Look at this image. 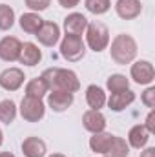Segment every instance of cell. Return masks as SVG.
<instances>
[{"label":"cell","mask_w":155,"mask_h":157,"mask_svg":"<svg viewBox=\"0 0 155 157\" xmlns=\"http://www.w3.org/2000/svg\"><path fill=\"white\" fill-rule=\"evenodd\" d=\"M49 90H62L68 93H75L80 90V80L73 70L66 68H47L40 75Z\"/></svg>","instance_id":"obj_1"},{"label":"cell","mask_w":155,"mask_h":157,"mask_svg":"<svg viewBox=\"0 0 155 157\" xmlns=\"http://www.w3.org/2000/svg\"><path fill=\"white\" fill-rule=\"evenodd\" d=\"M137 51H139L137 40L133 39L131 35H128V33L115 35V39L112 40V46H110L112 60L115 64H120V66L131 64L135 60V57H137Z\"/></svg>","instance_id":"obj_2"},{"label":"cell","mask_w":155,"mask_h":157,"mask_svg":"<svg viewBox=\"0 0 155 157\" xmlns=\"http://www.w3.org/2000/svg\"><path fill=\"white\" fill-rule=\"evenodd\" d=\"M86 46L95 51V53H100L104 49H108L110 46V29L106 24L95 20V22H88V28H86Z\"/></svg>","instance_id":"obj_3"},{"label":"cell","mask_w":155,"mask_h":157,"mask_svg":"<svg viewBox=\"0 0 155 157\" xmlns=\"http://www.w3.org/2000/svg\"><path fill=\"white\" fill-rule=\"evenodd\" d=\"M60 55L68 62H78L86 55V42L80 35H70L66 33L60 40Z\"/></svg>","instance_id":"obj_4"},{"label":"cell","mask_w":155,"mask_h":157,"mask_svg":"<svg viewBox=\"0 0 155 157\" xmlns=\"http://www.w3.org/2000/svg\"><path fill=\"white\" fill-rule=\"evenodd\" d=\"M20 115L24 121L28 122H39L44 119L46 115V104L42 99H37V97H28L24 95L22 101H20Z\"/></svg>","instance_id":"obj_5"},{"label":"cell","mask_w":155,"mask_h":157,"mask_svg":"<svg viewBox=\"0 0 155 157\" xmlns=\"http://www.w3.org/2000/svg\"><path fill=\"white\" fill-rule=\"evenodd\" d=\"M130 77L133 78L137 84L148 86L155 80V68L150 60H137L130 68Z\"/></svg>","instance_id":"obj_6"},{"label":"cell","mask_w":155,"mask_h":157,"mask_svg":"<svg viewBox=\"0 0 155 157\" xmlns=\"http://www.w3.org/2000/svg\"><path fill=\"white\" fill-rule=\"evenodd\" d=\"M26 75L20 68H7L0 73V88L6 91H17L22 88Z\"/></svg>","instance_id":"obj_7"},{"label":"cell","mask_w":155,"mask_h":157,"mask_svg":"<svg viewBox=\"0 0 155 157\" xmlns=\"http://www.w3.org/2000/svg\"><path fill=\"white\" fill-rule=\"evenodd\" d=\"M35 37H37V40H39L42 46L53 48L60 40V26L55 24V22H46L44 20L42 26H40V29L35 33Z\"/></svg>","instance_id":"obj_8"},{"label":"cell","mask_w":155,"mask_h":157,"mask_svg":"<svg viewBox=\"0 0 155 157\" xmlns=\"http://www.w3.org/2000/svg\"><path fill=\"white\" fill-rule=\"evenodd\" d=\"M73 101H75L73 93H68L62 90H49V93H47V106L57 113L66 112L73 104Z\"/></svg>","instance_id":"obj_9"},{"label":"cell","mask_w":155,"mask_h":157,"mask_svg":"<svg viewBox=\"0 0 155 157\" xmlns=\"http://www.w3.org/2000/svg\"><path fill=\"white\" fill-rule=\"evenodd\" d=\"M22 42L17 37H4L0 40V59L4 62H17L20 57Z\"/></svg>","instance_id":"obj_10"},{"label":"cell","mask_w":155,"mask_h":157,"mask_svg":"<svg viewBox=\"0 0 155 157\" xmlns=\"http://www.w3.org/2000/svg\"><path fill=\"white\" fill-rule=\"evenodd\" d=\"M115 11L122 20H133L141 15L142 11V2L141 0H117Z\"/></svg>","instance_id":"obj_11"},{"label":"cell","mask_w":155,"mask_h":157,"mask_svg":"<svg viewBox=\"0 0 155 157\" xmlns=\"http://www.w3.org/2000/svg\"><path fill=\"white\" fill-rule=\"evenodd\" d=\"M82 124L89 133H99L106 130V117L100 110H88L82 115Z\"/></svg>","instance_id":"obj_12"},{"label":"cell","mask_w":155,"mask_h":157,"mask_svg":"<svg viewBox=\"0 0 155 157\" xmlns=\"http://www.w3.org/2000/svg\"><path fill=\"white\" fill-rule=\"evenodd\" d=\"M133 102H135V91H131L130 88L122 90V91H117V93H112L110 99L106 101V104L113 112H122V110H126Z\"/></svg>","instance_id":"obj_13"},{"label":"cell","mask_w":155,"mask_h":157,"mask_svg":"<svg viewBox=\"0 0 155 157\" xmlns=\"http://www.w3.org/2000/svg\"><path fill=\"white\" fill-rule=\"evenodd\" d=\"M86 28H88V18L82 13H70L64 18V31L70 35H80L82 37Z\"/></svg>","instance_id":"obj_14"},{"label":"cell","mask_w":155,"mask_h":157,"mask_svg":"<svg viewBox=\"0 0 155 157\" xmlns=\"http://www.w3.org/2000/svg\"><path fill=\"white\" fill-rule=\"evenodd\" d=\"M40 60H42V51L39 49V46L35 42H24L22 49H20L18 62L24 66H37Z\"/></svg>","instance_id":"obj_15"},{"label":"cell","mask_w":155,"mask_h":157,"mask_svg":"<svg viewBox=\"0 0 155 157\" xmlns=\"http://www.w3.org/2000/svg\"><path fill=\"white\" fill-rule=\"evenodd\" d=\"M22 154L24 157H46L47 146L40 137H26L22 141Z\"/></svg>","instance_id":"obj_16"},{"label":"cell","mask_w":155,"mask_h":157,"mask_svg":"<svg viewBox=\"0 0 155 157\" xmlns=\"http://www.w3.org/2000/svg\"><path fill=\"white\" fill-rule=\"evenodd\" d=\"M150 141V133L142 124H135L128 132V144L135 150H142Z\"/></svg>","instance_id":"obj_17"},{"label":"cell","mask_w":155,"mask_h":157,"mask_svg":"<svg viewBox=\"0 0 155 157\" xmlns=\"http://www.w3.org/2000/svg\"><path fill=\"white\" fill-rule=\"evenodd\" d=\"M106 101H108L106 99V91L100 86L91 84V86L86 88V102H88L89 110H100V108H104Z\"/></svg>","instance_id":"obj_18"},{"label":"cell","mask_w":155,"mask_h":157,"mask_svg":"<svg viewBox=\"0 0 155 157\" xmlns=\"http://www.w3.org/2000/svg\"><path fill=\"white\" fill-rule=\"evenodd\" d=\"M112 141H113V135H112V133L99 132V133H93V135L89 137V148H91V152H95V154L106 155V152H108Z\"/></svg>","instance_id":"obj_19"},{"label":"cell","mask_w":155,"mask_h":157,"mask_svg":"<svg viewBox=\"0 0 155 157\" xmlns=\"http://www.w3.org/2000/svg\"><path fill=\"white\" fill-rule=\"evenodd\" d=\"M42 22H44V18L40 17L39 13H33V11L24 13V15H20V18H18V24H20L22 31H26V33H29V35H35V33L39 31L40 26H42Z\"/></svg>","instance_id":"obj_20"},{"label":"cell","mask_w":155,"mask_h":157,"mask_svg":"<svg viewBox=\"0 0 155 157\" xmlns=\"http://www.w3.org/2000/svg\"><path fill=\"white\" fill-rule=\"evenodd\" d=\"M47 93H49V88H47V84L44 82V78H42V77L31 78V80L26 84V95H28V97L44 99Z\"/></svg>","instance_id":"obj_21"},{"label":"cell","mask_w":155,"mask_h":157,"mask_svg":"<svg viewBox=\"0 0 155 157\" xmlns=\"http://www.w3.org/2000/svg\"><path fill=\"white\" fill-rule=\"evenodd\" d=\"M130 155V144L126 143V139L113 135V141L106 152V157H128Z\"/></svg>","instance_id":"obj_22"},{"label":"cell","mask_w":155,"mask_h":157,"mask_svg":"<svg viewBox=\"0 0 155 157\" xmlns=\"http://www.w3.org/2000/svg\"><path fill=\"white\" fill-rule=\"evenodd\" d=\"M17 104H15V101H11V99H4V101H0V122H4V124H11L15 119H17Z\"/></svg>","instance_id":"obj_23"},{"label":"cell","mask_w":155,"mask_h":157,"mask_svg":"<svg viewBox=\"0 0 155 157\" xmlns=\"http://www.w3.org/2000/svg\"><path fill=\"white\" fill-rule=\"evenodd\" d=\"M106 88L112 91V93H117V91H122V90H128L130 88V78L122 73H112L108 80H106Z\"/></svg>","instance_id":"obj_24"},{"label":"cell","mask_w":155,"mask_h":157,"mask_svg":"<svg viewBox=\"0 0 155 157\" xmlns=\"http://www.w3.org/2000/svg\"><path fill=\"white\" fill-rule=\"evenodd\" d=\"M15 24V9L7 4H0V31L11 29Z\"/></svg>","instance_id":"obj_25"},{"label":"cell","mask_w":155,"mask_h":157,"mask_svg":"<svg viewBox=\"0 0 155 157\" xmlns=\"http://www.w3.org/2000/svg\"><path fill=\"white\" fill-rule=\"evenodd\" d=\"M84 6L93 15H104L112 7V0H84Z\"/></svg>","instance_id":"obj_26"},{"label":"cell","mask_w":155,"mask_h":157,"mask_svg":"<svg viewBox=\"0 0 155 157\" xmlns=\"http://www.w3.org/2000/svg\"><path fill=\"white\" fill-rule=\"evenodd\" d=\"M26 6L33 11V13H40V11H46L51 4V0H24Z\"/></svg>","instance_id":"obj_27"},{"label":"cell","mask_w":155,"mask_h":157,"mask_svg":"<svg viewBox=\"0 0 155 157\" xmlns=\"http://www.w3.org/2000/svg\"><path fill=\"white\" fill-rule=\"evenodd\" d=\"M141 101H142L144 106H148L150 110H153L155 108V88L153 86H150V88L141 95Z\"/></svg>","instance_id":"obj_28"},{"label":"cell","mask_w":155,"mask_h":157,"mask_svg":"<svg viewBox=\"0 0 155 157\" xmlns=\"http://www.w3.org/2000/svg\"><path fill=\"white\" fill-rule=\"evenodd\" d=\"M142 126L148 130V133H150V135H153V133H155V112H153V110H150V113L146 115V122H144Z\"/></svg>","instance_id":"obj_29"},{"label":"cell","mask_w":155,"mask_h":157,"mask_svg":"<svg viewBox=\"0 0 155 157\" xmlns=\"http://www.w3.org/2000/svg\"><path fill=\"white\" fill-rule=\"evenodd\" d=\"M59 4L62 7H66V9H73V7H77L80 4V0H59Z\"/></svg>","instance_id":"obj_30"},{"label":"cell","mask_w":155,"mask_h":157,"mask_svg":"<svg viewBox=\"0 0 155 157\" xmlns=\"http://www.w3.org/2000/svg\"><path fill=\"white\" fill-rule=\"evenodd\" d=\"M141 157H155V148H146L141 152Z\"/></svg>","instance_id":"obj_31"},{"label":"cell","mask_w":155,"mask_h":157,"mask_svg":"<svg viewBox=\"0 0 155 157\" xmlns=\"http://www.w3.org/2000/svg\"><path fill=\"white\" fill-rule=\"evenodd\" d=\"M0 157H15L11 152H0Z\"/></svg>","instance_id":"obj_32"},{"label":"cell","mask_w":155,"mask_h":157,"mask_svg":"<svg viewBox=\"0 0 155 157\" xmlns=\"http://www.w3.org/2000/svg\"><path fill=\"white\" fill-rule=\"evenodd\" d=\"M49 157H66V155H64V154H51Z\"/></svg>","instance_id":"obj_33"},{"label":"cell","mask_w":155,"mask_h":157,"mask_svg":"<svg viewBox=\"0 0 155 157\" xmlns=\"http://www.w3.org/2000/svg\"><path fill=\"white\" fill-rule=\"evenodd\" d=\"M2 143H4V133H2V130H0V146H2Z\"/></svg>","instance_id":"obj_34"},{"label":"cell","mask_w":155,"mask_h":157,"mask_svg":"<svg viewBox=\"0 0 155 157\" xmlns=\"http://www.w3.org/2000/svg\"><path fill=\"white\" fill-rule=\"evenodd\" d=\"M104 157H106V155H104Z\"/></svg>","instance_id":"obj_35"}]
</instances>
